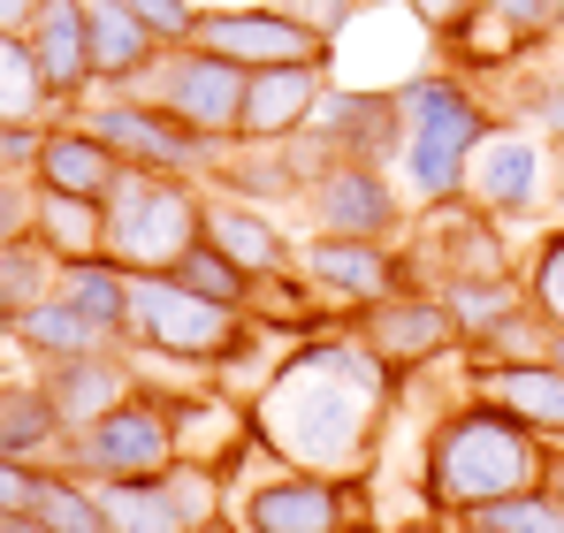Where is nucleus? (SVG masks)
<instances>
[{"mask_svg":"<svg viewBox=\"0 0 564 533\" xmlns=\"http://www.w3.org/2000/svg\"><path fill=\"white\" fill-rule=\"evenodd\" d=\"M557 39H564V0H557Z\"/></svg>","mask_w":564,"mask_h":533,"instance_id":"48","label":"nucleus"},{"mask_svg":"<svg viewBox=\"0 0 564 533\" xmlns=\"http://www.w3.org/2000/svg\"><path fill=\"white\" fill-rule=\"evenodd\" d=\"M397 396H404V381L351 336V320H336V328L297 336L282 366L260 381L252 443L297 472H367Z\"/></svg>","mask_w":564,"mask_h":533,"instance_id":"1","label":"nucleus"},{"mask_svg":"<svg viewBox=\"0 0 564 533\" xmlns=\"http://www.w3.org/2000/svg\"><path fill=\"white\" fill-rule=\"evenodd\" d=\"M427 214V260H412V274H427V290L435 282H451V274H511V244H503V221H488L480 206L466 198H443V206H420Z\"/></svg>","mask_w":564,"mask_h":533,"instance_id":"17","label":"nucleus"},{"mask_svg":"<svg viewBox=\"0 0 564 533\" xmlns=\"http://www.w3.org/2000/svg\"><path fill=\"white\" fill-rule=\"evenodd\" d=\"M198 237H206V183L198 176L122 168V183L107 191V260H122L130 274H169Z\"/></svg>","mask_w":564,"mask_h":533,"instance_id":"4","label":"nucleus"},{"mask_svg":"<svg viewBox=\"0 0 564 533\" xmlns=\"http://www.w3.org/2000/svg\"><path fill=\"white\" fill-rule=\"evenodd\" d=\"M313 130L328 138L336 161H367V168H389L404 153V99L397 91H336L321 99Z\"/></svg>","mask_w":564,"mask_h":533,"instance_id":"18","label":"nucleus"},{"mask_svg":"<svg viewBox=\"0 0 564 533\" xmlns=\"http://www.w3.org/2000/svg\"><path fill=\"white\" fill-rule=\"evenodd\" d=\"M31 237L62 266L99 260V252H107V198H77V191H46V183H39V221H31Z\"/></svg>","mask_w":564,"mask_h":533,"instance_id":"24","label":"nucleus"},{"mask_svg":"<svg viewBox=\"0 0 564 533\" xmlns=\"http://www.w3.org/2000/svg\"><path fill=\"white\" fill-rule=\"evenodd\" d=\"M466 389L480 404L511 412L527 435L564 443V366L557 358H534V366H466Z\"/></svg>","mask_w":564,"mask_h":533,"instance_id":"20","label":"nucleus"},{"mask_svg":"<svg viewBox=\"0 0 564 533\" xmlns=\"http://www.w3.org/2000/svg\"><path fill=\"white\" fill-rule=\"evenodd\" d=\"M85 39H93V85L99 91H130L161 62V39L130 15V0H85Z\"/></svg>","mask_w":564,"mask_h":533,"instance_id":"23","label":"nucleus"},{"mask_svg":"<svg viewBox=\"0 0 564 533\" xmlns=\"http://www.w3.org/2000/svg\"><path fill=\"white\" fill-rule=\"evenodd\" d=\"M275 8H290L297 23H313L321 39H344V31H351V15H359L367 0H275Z\"/></svg>","mask_w":564,"mask_h":533,"instance_id":"40","label":"nucleus"},{"mask_svg":"<svg viewBox=\"0 0 564 533\" xmlns=\"http://www.w3.org/2000/svg\"><path fill=\"white\" fill-rule=\"evenodd\" d=\"M31 519H39L46 533H115L99 480L69 472V465H46V480H39V511H31Z\"/></svg>","mask_w":564,"mask_h":533,"instance_id":"29","label":"nucleus"},{"mask_svg":"<svg viewBox=\"0 0 564 533\" xmlns=\"http://www.w3.org/2000/svg\"><path fill=\"white\" fill-rule=\"evenodd\" d=\"M77 122L99 130L107 145H115V161L122 168H153V176H198L221 161V145H206L198 130H184L169 107H153V99H138V91H99L77 107Z\"/></svg>","mask_w":564,"mask_h":533,"instance_id":"9","label":"nucleus"},{"mask_svg":"<svg viewBox=\"0 0 564 533\" xmlns=\"http://www.w3.org/2000/svg\"><path fill=\"white\" fill-rule=\"evenodd\" d=\"M451 526H458V533H496L488 519H451Z\"/></svg>","mask_w":564,"mask_h":533,"instance_id":"47","label":"nucleus"},{"mask_svg":"<svg viewBox=\"0 0 564 533\" xmlns=\"http://www.w3.org/2000/svg\"><path fill=\"white\" fill-rule=\"evenodd\" d=\"M31 176L46 183V191H77V198H107L115 183H122V161H115V145L85 130L77 115H54L46 122V145H39V168Z\"/></svg>","mask_w":564,"mask_h":533,"instance_id":"22","label":"nucleus"},{"mask_svg":"<svg viewBox=\"0 0 564 533\" xmlns=\"http://www.w3.org/2000/svg\"><path fill=\"white\" fill-rule=\"evenodd\" d=\"M8 344H15V351L31 358V366H39V358H77V351H107V336H99L93 320H85V313H77V305L62 297V290H54L46 305H31V313H23V320L8 328Z\"/></svg>","mask_w":564,"mask_h":533,"instance_id":"26","label":"nucleus"},{"mask_svg":"<svg viewBox=\"0 0 564 533\" xmlns=\"http://www.w3.org/2000/svg\"><path fill=\"white\" fill-rule=\"evenodd\" d=\"M542 183H550V145L527 138V130H511V122H496L480 138V153L466 161V191L458 198L480 206L488 221H527L542 206Z\"/></svg>","mask_w":564,"mask_h":533,"instance_id":"14","label":"nucleus"},{"mask_svg":"<svg viewBox=\"0 0 564 533\" xmlns=\"http://www.w3.org/2000/svg\"><path fill=\"white\" fill-rule=\"evenodd\" d=\"M488 15H496L527 54H542V46L557 39V0H488Z\"/></svg>","mask_w":564,"mask_h":533,"instance_id":"36","label":"nucleus"},{"mask_svg":"<svg viewBox=\"0 0 564 533\" xmlns=\"http://www.w3.org/2000/svg\"><path fill=\"white\" fill-rule=\"evenodd\" d=\"M245 77H252V69H237V62L206 54V46H161V62H153L130 91H138V99H153V107H169L184 130L206 138V145H237Z\"/></svg>","mask_w":564,"mask_h":533,"instance_id":"10","label":"nucleus"},{"mask_svg":"<svg viewBox=\"0 0 564 533\" xmlns=\"http://www.w3.org/2000/svg\"><path fill=\"white\" fill-rule=\"evenodd\" d=\"M466 519H488L496 533H564V503L550 488H519V496H496V503H480Z\"/></svg>","mask_w":564,"mask_h":533,"instance_id":"34","label":"nucleus"},{"mask_svg":"<svg viewBox=\"0 0 564 533\" xmlns=\"http://www.w3.org/2000/svg\"><path fill=\"white\" fill-rule=\"evenodd\" d=\"M351 336H359V344H367L397 381L435 373V366H451V358L466 351L458 313H451V305H443V290H427V282L389 290V297H375V305H359V313H351Z\"/></svg>","mask_w":564,"mask_h":533,"instance_id":"8","label":"nucleus"},{"mask_svg":"<svg viewBox=\"0 0 564 533\" xmlns=\"http://www.w3.org/2000/svg\"><path fill=\"white\" fill-rule=\"evenodd\" d=\"M519 290H527V305L564 336V229H542L534 237V252L519 266Z\"/></svg>","mask_w":564,"mask_h":533,"instance_id":"32","label":"nucleus"},{"mask_svg":"<svg viewBox=\"0 0 564 533\" xmlns=\"http://www.w3.org/2000/svg\"><path fill=\"white\" fill-rule=\"evenodd\" d=\"M245 533H375L367 503V472H275L260 488H245L237 503Z\"/></svg>","mask_w":564,"mask_h":533,"instance_id":"6","label":"nucleus"},{"mask_svg":"<svg viewBox=\"0 0 564 533\" xmlns=\"http://www.w3.org/2000/svg\"><path fill=\"white\" fill-rule=\"evenodd\" d=\"M328 85H336V62H282V69H252V77H245L237 138H245V145H282V138L313 130V115H321Z\"/></svg>","mask_w":564,"mask_h":533,"instance_id":"16","label":"nucleus"},{"mask_svg":"<svg viewBox=\"0 0 564 533\" xmlns=\"http://www.w3.org/2000/svg\"><path fill=\"white\" fill-rule=\"evenodd\" d=\"M31 15H39V0H0V31H31Z\"/></svg>","mask_w":564,"mask_h":533,"instance_id":"44","label":"nucleus"},{"mask_svg":"<svg viewBox=\"0 0 564 533\" xmlns=\"http://www.w3.org/2000/svg\"><path fill=\"white\" fill-rule=\"evenodd\" d=\"M245 313L237 305H214L184 290L176 274H130V351L176 358V366H221V358L245 344Z\"/></svg>","mask_w":564,"mask_h":533,"instance_id":"5","label":"nucleus"},{"mask_svg":"<svg viewBox=\"0 0 564 533\" xmlns=\"http://www.w3.org/2000/svg\"><path fill=\"white\" fill-rule=\"evenodd\" d=\"M39 480H46L39 457H0V519H31L39 511Z\"/></svg>","mask_w":564,"mask_h":533,"instance_id":"38","label":"nucleus"},{"mask_svg":"<svg viewBox=\"0 0 564 533\" xmlns=\"http://www.w3.org/2000/svg\"><path fill=\"white\" fill-rule=\"evenodd\" d=\"M443 290V305L458 313V328L473 336H488L496 320H511L519 305H527V290H519V274H451V282H435Z\"/></svg>","mask_w":564,"mask_h":533,"instance_id":"31","label":"nucleus"},{"mask_svg":"<svg viewBox=\"0 0 564 533\" xmlns=\"http://www.w3.org/2000/svg\"><path fill=\"white\" fill-rule=\"evenodd\" d=\"M542 488L564 503V443H542Z\"/></svg>","mask_w":564,"mask_h":533,"instance_id":"43","label":"nucleus"},{"mask_svg":"<svg viewBox=\"0 0 564 533\" xmlns=\"http://www.w3.org/2000/svg\"><path fill=\"white\" fill-rule=\"evenodd\" d=\"M62 465L85 472V480H99V488H122V480H153V472H169V465H176V435H169V404H161V389H138V396H122L107 420L77 427V435L62 443Z\"/></svg>","mask_w":564,"mask_h":533,"instance_id":"7","label":"nucleus"},{"mask_svg":"<svg viewBox=\"0 0 564 533\" xmlns=\"http://www.w3.org/2000/svg\"><path fill=\"white\" fill-rule=\"evenodd\" d=\"M39 221V176L31 168H0V244H23Z\"/></svg>","mask_w":564,"mask_h":533,"instance_id":"37","label":"nucleus"},{"mask_svg":"<svg viewBox=\"0 0 564 533\" xmlns=\"http://www.w3.org/2000/svg\"><path fill=\"white\" fill-rule=\"evenodd\" d=\"M54 115L62 107H54V91L39 77L23 31H0V130H46Z\"/></svg>","mask_w":564,"mask_h":533,"instance_id":"27","label":"nucleus"},{"mask_svg":"<svg viewBox=\"0 0 564 533\" xmlns=\"http://www.w3.org/2000/svg\"><path fill=\"white\" fill-rule=\"evenodd\" d=\"M412 23H420V39H435V46H458L473 23L488 15V0H397Z\"/></svg>","mask_w":564,"mask_h":533,"instance_id":"35","label":"nucleus"},{"mask_svg":"<svg viewBox=\"0 0 564 533\" xmlns=\"http://www.w3.org/2000/svg\"><path fill=\"white\" fill-rule=\"evenodd\" d=\"M404 206H412L404 183L389 168H367V161H328L321 176L305 183V198H297L313 237H381V244H397Z\"/></svg>","mask_w":564,"mask_h":533,"instance_id":"12","label":"nucleus"},{"mask_svg":"<svg viewBox=\"0 0 564 533\" xmlns=\"http://www.w3.org/2000/svg\"><path fill=\"white\" fill-rule=\"evenodd\" d=\"M519 488H542V435H527L511 412L458 396L420 449V511L435 519H466L496 496H519Z\"/></svg>","mask_w":564,"mask_h":533,"instance_id":"2","label":"nucleus"},{"mask_svg":"<svg viewBox=\"0 0 564 533\" xmlns=\"http://www.w3.org/2000/svg\"><path fill=\"white\" fill-rule=\"evenodd\" d=\"M534 358H557V328L534 313V305H519L511 320H496L488 336H473L458 366H534Z\"/></svg>","mask_w":564,"mask_h":533,"instance_id":"30","label":"nucleus"},{"mask_svg":"<svg viewBox=\"0 0 564 533\" xmlns=\"http://www.w3.org/2000/svg\"><path fill=\"white\" fill-rule=\"evenodd\" d=\"M130 15L161 39V46H191V23H198V0H130Z\"/></svg>","mask_w":564,"mask_h":533,"instance_id":"39","label":"nucleus"},{"mask_svg":"<svg viewBox=\"0 0 564 533\" xmlns=\"http://www.w3.org/2000/svg\"><path fill=\"white\" fill-rule=\"evenodd\" d=\"M527 115L542 122V145H550V138L564 145V77H550V69H542V77L527 85Z\"/></svg>","mask_w":564,"mask_h":533,"instance_id":"41","label":"nucleus"},{"mask_svg":"<svg viewBox=\"0 0 564 533\" xmlns=\"http://www.w3.org/2000/svg\"><path fill=\"white\" fill-rule=\"evenodd\" d=\"M404 99V153H397V176L412 206H443L466 191V161L480 153V138L503 122L458 69H420L412 85H397Z\"/></svg>","mask_w":564,"mask_h":533,"instance_id":"3","label":"nucleus"},{"mask_svg":"<svg viewBox=\"0 0 564 533\" xmlns=\"http://www.w3.org/2000/svg\"><path fill=\"white\" fill-rule=\"evenodd\" d=\"M31 373H39V389H46V404H54L62 435L93 427V420H107V412L122 404V396H138V366H130V344L77 351V358H39Z\"/></svg>","mask_w":564,"mask_h":533,"instance_id":"15","label":"nucleus"},{"mask_svg":"<svg viewBox=\"0 0 564 533\" xmlns=\"http://www.w3.org/2000/svg\"><path fill=\"white\" fill-rule=\"evenodd\" d=\"M62 297L93 320L107 344H130V266L122 260H77V266H62Z\"/></svg>","mask_w":564,"mask_h":533,"instance_id":"25","label":"nucleus"},{"mask_svg":"<svg viewBox=\"0 0 564 533\" xmlns=\"http://www.w3.org/2000/svg\"><path fill=\"white\" fill-rule=\"evenodd\" d=\"M46 130H0V168H39Z\"/></svg>","mask_w":564,"mask_h":533,"instance_id":"42","label":"nucleus"},{"mask_svg":"<svg viewBox=\"0 0 564 533\" xmlns=\"http://www.w3.org/2000/svg\"><path fill=\"white\" fill-rule=\"evenodd\" d=\"M62 290V260L39 244V237H23V244H0V336L31 313V305H46Z\"/></svg>","mask_w":564,"mask_h":533,"instance_id":"28","label":"nucleus"},{"mask_svg":"<svg viewBox=\"0 0 564 533\" xmlns=\"http://www.w3.org/2000/svg\"><path fill=\"white\" fill-rule=\"evenodd\" d=\"M206 244H214L221 260H237L245 274H282V266H297L290 229H282L268 206L229 198V191H206Z\"/></svg>","mask_w":564,"mask_h":533,"instance_id":"21","label":"nucleus"},{"mask_svg":"<svg viewBox=\"0 0 564 533\" xmlns=\"http://www.w3.org/2000/svg\"><path fill=\"white\" fill-rule=\"evenodd\" d=\"M169 274H176L184 290H198V297H214V305H237V313H245V290H252V274H245L237 260H221L206 237H198V244H191V252L169 266Z\"/></svg>","mask_w":564,"mask_h":533,"instance_id":"33","label":"nucleus"},{"mask_svg":"<svg viewBox=\"0 0 564 533\" xmlns=\"http://www.w3.org/2000/svg\"><path fill=\"white\" fill-rule=\"evenodd\" d=\"M23 46H31V62H39V77H46L62 115H77L85 91H99L93 85V39H85V0H39Z\"/></svg>","mask_w":564,"mask_h":533,"instance_id":"19","label":"nucleus"},{"mask_svg":"<svg viewBox=\"0 0 564 533\" xmlns=\"http://www.w3.org/2000/svg\"><path fill=\"white\" fill-rule=\"evenodd\" d=\"M0 533H46L39 519H0Z\"/></svg>","mask_w":564,"mask_h":533,"instance_id":"46","label":"nucleus"},{"mask_svg":"<svg viewBox=\"0 0 564 533\" xmlns=\"http://www.w3.org/2000/svg\"><path fill=\"white\" fill-rule=\"evenodd\" d=\"M389 533H458L451 519H435V511H420V519H404V526H389Z\"/></svg>","mask_w":564,"mask_h":533,"instance_id":"45","label":"nucleus"},{"mask_svg":"<svg viewBox=\"0 0 564 533\" xmlns=\"http://www.w3.org/2000/svg\"><path fill=\"white\" fill-rule=\"evenodd\" d=\"M297 274L321 290V305L328 313H359V305H375L389 290H412L420 274L412 260L397 252V244H381V237H305L297 244Z\"/></svg>","mask_w":564,"mask_h":533,"instance_id":"13","label":"nucleus"},{"mask_svg":"<svg viewBox=\"0 0 564 533\" xmlns=\"http://www.w3.org/2000/svg\"><path fill=\"white\" fill-rule=\"evenodd\" d=\"M191 46L237 62V69H282V62H336V39H321L313 23H297L275 0H245V8H198Z\"/></svg>","mask_w":564,"mask_h":533,"instance_id":"11","label":"nucleus"}]
</instances>
